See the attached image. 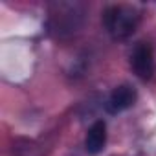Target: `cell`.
Masks as SVG:
<instances>
[{
  "label": "cell",
  "mask_w": 156,
  "mask_h": 156,
  "mask_svg": "<svg viewBox=\"0 0 156 156\" xmlns=\"http://www.w3.org/2000/svg\"><path fill=\"white\" fill-rule=\"evenodd\" d=\"M136 101V90L130 85H119L112 90V94L107 99V110L110 114H119L123 110H129Z\"/></svg>",
  "instance_id": "cell-3"
},
{
  "label": "cell",
  "mask_w": 156,
  "mask_h": 156,
  "mask_svg": "<svg viewBox=\"0 0 156 156\" xmlns=\"http://www.w3.org/2000/svg\"><path fill=\"white\" fill-rule=\"evenodd\" d=\"M140 17L129 6H108L103 11V24L112 39H129L138 28Z\"/></svg>",
  "instance_id": "cell-1"
},
{
  "label": "cell",
  "mask_w": 156,
  "mask_h": 156,
  "mask_svg": "<svg viewBox=\"0 0 156 156\" xmlns=\"http://www.w3.org/2000/svg\"><path fill=\"white\" fill-rule=\"evenodd\" d=\"M107 143V123L103 119H98L90 125L87 138H85V149L88 154H99L105 149Z\"/></svg>",
  "instance_id": "cell-4"
},
{
  "label": "cell",
  "mask_w": 156,
  "mask_h": 156,
  "mask_svg": "<svg viewBox=\"0 0 156 156\" xmlns=\"http://www.w3.org/2000/svg\"><path fill=\"white\" fill-rule=\"evenodd\" d=\"M130 68L136 73V77H140L141 81H147L154 73V53L151 44L147 42H140L134 46L132 53H130Z\"/></svg>",
  "instance_id": "cell-2"
}]
</instances>
